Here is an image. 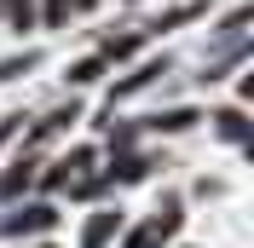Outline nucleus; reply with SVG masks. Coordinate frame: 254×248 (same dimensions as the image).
<instances>
[{"label":"nucleus","instance_id":"obj_3","mask_svg":"<svg viewBox=\"0 0 254 248\" xmlns=\"http://www.w3.org/2000/svg\"><path fill=\"white\" fill-rule=\"evenodd\" d=\"M52 225V208H35V214H17L12 219V231H47Z\"/></svg>","mask_w":254,"mask_h":248},{"label":"nucleus","instance_id":"obj_8","mask_svg":"<svg viewBox=\"0 0 254 248\" xmlns=\"http://www.w3.org/2000/svg\"><path fill=\"white\" fill-rule=\"evenodd\" d=\"M29 173H35V168H29V162H17V168H12V173H6V179H0V190H6V196H12V190H17V185H29Z\"/></svg>","mask_w":254,"mask_h":248},{"label":"nucleus","instance_id":"obj_2","mask_svg":"<svg viewBox=\"0 0 254 248\" xmlns=\"http://www.w3.org/2000/svg\"><path fill=\"white\" fill-rule=\"evenodd\" d=\"M162 69H168V63H139V69H133V75H127V81H116V98H127V93H139V87H150V81H156Z\"/></svg>","mask_w":254,"mask_h":248},{"label":"nucleus","instance_id":"obj_11","mask_svg":"<svg viewBox=\"0 0 254 248\" xmlns=\"http://www.w3.org/2000/svg\"><path fill=\"white\" fill-rule=\"evenodd\" d=\"M29 63H35V58H29V52H23V58H6V63H0V81H12V75H17V69H29Z\"/></svg>","mask_w":254,"mask_h":248},{"label":"nucleus","instance_id":"obj_4","mask_svg":"<svg viewBox=\"0 0 254 248\" xmlns=\"http://www.w3.org/2000/svg\"><path fill=\"white\" fill-rule=\"evenodd\" d=\"M6 12H12L17 29H29V23H35V0H6Z\"/></svg>","mask_w":254,"mask_h":248},{"label":"nucleus","instance_id":"obj_7","mask_svg":"<svg viewBox=\"0 0 254 248\" xmlns=\"http://www.w3.org/2000/svg\"><path fill=\"white\" fill-rule=\"evenodd\" d=\"M104 75V58H81L75 69H69V81H98Z\"/></svg>","mask_w":254,"mask_h":248},{"label":"nucleus","instance_id":"obj_9","mask_svg":"<svg viewBox=\"0 0 254 248\" xmlns=\"http://www.w3.org/2000/svg\"><path fill=\"white\" fill-rule=\"evenodd\" d=\"M196 122V110H168V116H156V127H168V133H174V127H190Z\"/></svg>","mask_w":254,"mask_h":248},{"label":"nucleus","instance_id":"obj_5","mask_svg":"<svg viewBox=\"0 0 254 248\" xmlns=\"http://www.w3.org/2000/svg\"><path fill=\"white\" fill-rule=\"evenodd\" d=\"M220 133L225 139H243L249 127H243V110H220Z\"/></svg>","mask_w":254,"mask_h":248},{"label":"nucleus","instance_id":"obj_10","mask_svg":"<svg viewBox=\"0 0 254 248\" xmlns=\"http://www.w3.org/2000/svg\"><path fill=\"white\" fill-rule=\"evenodd\" d=\"M162 243V231H156V225H144V231H133V237H127V248H156Z\"/></svg>","mask_w":254,"mask_h":248},{"label":"nucleus","instance_id":"obj_6","mask_svg":"<svg viewBox=\"0 0 254 248\" xmlns=\"http://www.w3.org/2000/svg\"><path fill=\"white\" fill-rule=\"evenodd\" d=\"M75 6H93V0H47V23H64Z\"/></svg>","mask_w":254,"mask_h":248},{"label":"nucleus","instance_id":"obj_1","mask_svg":"<svg viewBox=\"0 0 254 248\" xmlns=\"http://www.w3.org/2000/svg\"><path fill=\"white\" fill-rule=\"evenodd\" d=\"M116 225H122L116 214H93V219H87V237H81V248H104V243L116 237Z\"/></svg>","mask_w":254,"mask_h":248}]
</instances>
